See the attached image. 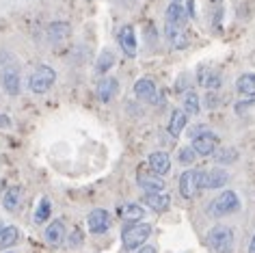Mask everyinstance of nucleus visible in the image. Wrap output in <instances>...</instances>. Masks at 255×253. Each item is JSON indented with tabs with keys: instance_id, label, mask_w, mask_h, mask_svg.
Listing matches in <instances>:
<instances>
[{
	"instance_id": "f257e3e1",
	"label": "nucleus",
	"mask_w": 255,
	"mask_h": 253,
	"mask_svg": "<svg viewBox=\"0 0 255 253\" xmlns=\"http://www.w3.org/2000/svg\"><path fill=\"white\" fill-rule=\"evenodd\" d=\"M206 243L212 253H232L234 251V230L227 225H214L208 232Z\"/></svg>"
},
{
	"instance_id": "f03ea898",
	"label": "nucleus",
	"mask_w": 255,
	"mask_h": 253,
	"mask_svg": "<svg viewBox=\"0 0 255 253\" xmlns=\"http://www.w3.org/2000/svg\"><path fill=\"white\" fill-rule=\"evenodd\" d=\"M149 236H151L149 223H132V225L124 227V232H121V243H124V249L134 251L147 243Z\"/></svg>"
},
{
	"instance_id": "7ed1b4c3",
	"label": "nucleus",
	"mask_w": 255,
	"mask_h": 253,
	"mask_svg": "<svg viewBox=\"0 0 255 253\" xmlns=\"http://www.w3.org/2000/svg\"><path fill=\"white\" fill-rule=\"evenodd\" d=\"M56 80V72L50 65H39L35 69L33 74H30L28 78V89L35 93V96H43V93H48L52 89Z\"/></svg>"
},
{
	"instance_id": "20e7f679",
	"label": "nucleus",
	"mask_w": 255,
	"mask_h": 253,
	"mask_svg": "<svg viewBox=\"0 0 255 253\" xmlns=\"http://www.w3.org/2000/svg\"><path fill=\"white\" fill-rule=\"evenodd\" d=\"M238 208H240L238 195H236L234 191H225V193H221L216 199H212L208 212L212 214V217H227V214H232V212L238 210Z\"/></svg>"
},
{
	"instance_id": "39448f33",
	"label": "nucleus",
	"mask_w": 255,
	"mask_h": 253,
	"mask_svg": "<svg viewBox=\"0 0 255 253\" xmlns=\"http://www.w3.org/2000/svg\"><path fill=\"white\" fill-rule=\"evenodd\" d=\"M197 156H212L216 149H219V136L214 132H199V134L193 136V145H190Z\"/></svg>"
},
{
	"instance_id": "423d86ee",
	"label": "nucleus",
	"mask_w": 255,
	"mask_h": 253,
	"mask_svg": "<svg viewBox=\"0 0 255 253\" xmlns=\"http://www.w3.org/2000/svg\"><path fill=\"white\" fill-rule=\"evenodd\" d=\"M87 223H89V232L95 234V236H100V234H106L111 230V214L104 208H95V210L89 212L87 217Z\"/></svg>"
},
{
	"instance_id": "0eeeda50",
	"label": "nucleus",
	"mask_w": 255,
	"mask_h": 253,
	"mask_svg": "<svg viewBox=\"0 0 255 253\" xmlns=\"http://www.w3.org/2000/svg\"><path fill=\"white\" fill-rule=\"evenodd\" d=\"M227 182H229V173L221 167L210 169V171H199L201 188H221V186H225Z\"/></svg>"
},
{
	"instance_id": "6e6552de",
	"label": "nucleus",
	"mask_w": 255,
	"mask_h": 253,
	"mask_svg": "<svg viewBox=\"0 0 255 253\" xmlns=\"http://www.w3.org/2000/svg\"><path fill=\"white\" fill-rule=\"evenodd\" d=\"M199 188H201V184H199V171H184L182 175H180V195L184 199H193L197 193H199Z\"/></svg>"
},
{
	"instance_id": "1a4fd4ad",
	"label": "nucleus",
	"mask_w": 255,
	"mask_h": 253,
	"mask_svg": "<svg viewBox=\"0 0 255 253\" xmlns=\"http://www.w3.org/2000/svg\"><path fill=\"white\" fill-rule=\"evenodd\" d=\"M164 35H167L169 43L173 46L175 50H184L188 46V35H186V26L182 24H171V22H164Z\"/></svg>"
},
{
	"instance_id": "9d476101",
	"label": "nucleus",
	"mask_w": 255,
	"mask_h": 253,
	"mask_svg": "<svg viewBox=\"0 0 255 253\" xmlns=\"http://www.w3.org/2000/svg\"><path fill=\"white\" fill-rule=\"evenodd\" d=\"M117 39H119V46H121V50H124V54L130 56V59H134L136 56V33H134V28H132L130 24L121 26Z\"/></svg>"
},
{
	"instance_id": "9b49d317",
	"label": "nucleus",
	"mask_w": 255,
	"mask_h": 253,
	"mask_svg": "<svg viewBox=\"0 0 255 253\" xmlns=\"http://www.w3.org/2000/svg\"><path fill=\"white\" fill-rule=\"evenodd\" d=\"M136 182H138V186L145 188L147 193H156V191H164V182H162V175H158L154 173L149 169V171H138L136 173Z\"/></svg>"
},
{
	"instance_id": "f8f14e48",
	"label": "nucleus",
	"mask_w": 255,
	"mask_h": 253,
	"mask_svg": "<svg viewBox=\"0 0 255 253\" xmlns=\"http://www.w3.org/2000/svg\"><path fill=\"white\" fill-rule=\"evenodd\" d=\"M134 93H136L138 100H145V102H156V96H158L156 82L151 78H147V76H145V78H138L136 85H134Z\"/></svg>"
},
{
	"instance_id": "ddd939ff",
	"label": "nucleus",
	"mask_w": 255,
	"mask_h": 253,
	"mask_svg": "<svg viewBox=\"0 0 255 253\" xmlns=\"http://www.w3.org/2000/svg\"><path fill=\"white\" fill-rule=\"evenodd\" d=\"M147 164L149 169L158 175H167L171 171V158L167 151H154V154H149L147 158Z\"/></svg>"
},
{
	"instance_id": "4468645a",
	"label": "nucleus",
	"mask_w": 255,
	"mask_h": 253,
	"mask_svg": "<svg viewBox=\"0 0 255 253\" xmlns=\"http://www.w3.org/2000/svg\"><path fill=\"white\" fill-rule=\"evenodd\" d=\"M197 82H199L201 87H206V89H219L221 87V74L216 72L214 67L203 65V67H199V72H197Z\"/></svg>"
},
{
	"instance_id": "2eb2a0df",
	"label": "nucleus",
	"mask_w": 255,
	"mask_h": 253,
	"mask_svg": "<svg viewBox=\"0 0 255 253\" xmlns=\"http://www.w3.org/2000/svg\"><path fill=\"white\" fill-rule=\"evenodd\" d=\"M145 206H149L154 212H164V210H169V206H171V197L164 191H156V193H145Z\"/></svg>"
},
{
	"instance_id": "dca6fc26",
	"label": "nucleus",
	"mask_w": 255,
	"mask_h": 253,
	"mask_svg": "<svg viewBox=\"0 0 255 253\" xmlns=\"http://www.w3.org/2000/svg\"><path fill=\"white\" fill-rule=\"evenodd\" d=\"M43 236H46V240L50 245H54V247H59L65 243V238H67V230H65V223L63 221H52L48 227H46V232H43Z\"/></svg>"
},
{
	"instance_id": "f3484780",
	"label": "nucleus",
	"mask_w": 255,
	"mask_h": 253,
	"mask_svg": "<svg viewBox=\"0 0 255 253\" xmlns=\"http://www.w3.org/2000/svg\"><path fill=\"white\" fill-rule=\"evenodd\" d=\"M119 91V82L117 78H113V76H108V78H102L100 85H98V98L102 102H111V100L117 96Z\"/></svg>"
},
{
	"instance_id": "a211bd4d",
	"label": "nucleus",
	"mask_w": 255,
	"mask_h": 253,
	"mask_svg": "<svg viewBox=\"0 0 255 253\" xmlns=\"http://www.w3.org/2000/svg\"><path fill=\"white\" fill-rule=\"evenodd\" d=\"M186 124H188V115H186V111H173L171 113V119H169V126H167V130H169V134L171 136H180L184 128H186Z\"/></svg>"
},
{
	"instance_id": "6ab92c4d",
	"label": "nucleus",
	"mask_w": 255,
	"mask_h": 253,
	"mask_svg": "<svg viewBox=\"0 0 255 253\" xmlns=\"http://www.w3.org/2000/svg\"><path fill=\"white\" fill-rule=\"evenodd\" d=\"M72 33V28H69L67 22H52L48 26V39L52 43H63Z\"/></svg>"
},
{
	"instance_id": "aec40b11",
	"label": "nucleus",
	"mask_w": 255,
	"mask_h": 253,
	"mask_svg": "<svg viewBox=\"0 0 255 253\" xmlns=\"http://www.w3.org/2000/svg\"><path fill=\"white\" fill-rule=\"evenodd\" d=\"M20 197H22V186H9V188H4L2 208L7 212L17 210V206H20Z\"/></svg>"
},
{
	"instance_id": "412c9836",
	"label": "nucleus",
	"mask_w": 255,
	"mask_h": 253,
	"mask_svg": "<svg viewBox=\"0 0 255 253\" xmlns=\"http://www.w3.org/2000/svg\"><path fill=\"white\" fill-rule=\"evenodd\" d=\"M2 87L9 96H20V74H17V69H7L2 74Z\"/></svg>"
},
{
	"instance_id": "4be33fe9",
	"label": "nucleus",
	"mask_w": 255,
	"mask_h": 253,
	"mask_svg": "<svg viewBox=\"0 0 255 253\" xmlns=\"http://www.w3.org/2000/svg\"><path fill=\"white\" fill-rule=\"evenodd\" d=\"M236 89L245 98H255V74H251V72L242 74L238 82H236Z\"/></svg>"
},
{
	"instance_id": "5701e85b",
	"label": "nucleus",
	"mask_w": 255,
	"mask_h": 253,
	"mask_svg": "<svg viewBox=\"0 0 255 253\" xmlns=\"http://www.w3.org/2000/svg\"><path fill=\"white\" fill-rule=\"evenodd\" d=\"M20 243V230L15 225H7L0 230V249H9Z\"/></svg>"
},
{
	"instance_id": "b1692460",
	"label": "nucleus",
	"mask_w": 255,
	"mask_h": 253,
	"mask_svg": "<svg viewBox=\"0 0 255 253\" xmlns=\"http://www.w3.org/2000/svg\"><path fill=\"white\" fill-rule=\"evenodd\" d=\"M186 20H188V13H186V9L182 7V2H171L167 7V22L186 26Z\"/></svg>"
},
{
	"instance_id": "393cba45",
	"label": "nucleus",
	"mask_w": 255,
	"mask_h": 253,
	"mask_svg": "<svg viewBox=\"0 0 255 253\" xmlns=\"http://www.w3.org/2000/svg\"><path fill=\"white\" fill-rule=\"evenodd\" d=\"M124 219H126L128 225L141 223V219H145V210H143L141 206H136V204H128L124 208Z\"/></svg>"
},
{
	"instance_id": "a878e982",
	"label": "nucleus",
	"mask_w": 255,
	"mask_h": 253,
	"mask_svg": "<svg viewBox=\"0 0 255 253\" xmlns=\"http://www.w3.org/2000/svg\"><path fill=\"white\" fill-rule=\"evenodd\" d=\"M184 111L186 115H199V109H201V102H199V96L195 91H186L184 93Z\"/></svg>"
},
{
	"instance_id": "bb28decb",
	"label": "nucleus",
	"mask_w": 255,
	"mask_h": 253,
	"mask_svg": "<svg viewBox=\"0 0 255 253\" xmlns=\"http://www.w3.org/2000/svg\"><path fill=\"white\" fill-rule=\"evenodd\" d=\"M113 65H115V54L111 52V50H104V52L98 56V63H95V72H98V74H106Z\"/></svg>"
},
{
	"instance_id": "cd10ccee",
	"label": "nucleus",
	"mask_w": 255,
	"mask_h": 253,
	"mask_svg": "<svg viewBox=\"0 0 255 253\" xmlns=\"http://www.w3.org/2000/svg\"><path fill=\"white\" fill-rule=\"evenodd\" d=\"M50 212H52L50 199L48 197H41L39 206H37V210H35V221H37V223H46V221L50 219Z\"/></svg>"
},
{
	"instance_id": "c85d7f7f",
	"label": "nucleus",
	"mask_w": 255,
	"mask_h": 253,
	"mask_svg": "<svg viewBox=\"0 0 255 253\" xmlns=\"http://www.w3.org/2000/svg\"><path fill=\"white\" fill-rule=\"evenodd\" d=\"M177 158H180V162H184V164H190V162H195L197 151H195L193 147H182L180 151H177Z\"/></svg>"
},
{
	"instance_id": "c756f323",
	"label": "nucleus",
	"mask_w": 255,
	"mask_h": 253,
	"mask_svg": "<svg viewBox=\"0 0 255 253\" xmlns=\"http://www.w3.org/2000/svg\"><path fill=\"white\" fill-rule=\"evenodd\" d=\"M236 158H238V154H236L234 149H225V154H216V160L219 162H229V160H236Z\"/></svg>"
},
{
	"instance_id": "7c9ffc66",
	"label": "nucleus",
	"mask_w": 255,
	"mask_h": 253,
	"mask_svg": "<svg viewBox=\"0 0 255 253\" xmlns=\"http://www.w3.org/2000/svg\"><path fill=\"white\" fill-rule=\"evenodd\" d=\"M69 245H72V247H78V245H82V232H80V230H74L72 238H69Z\"/></svg>"
},
{
	"instance_id": "2f4dec72",
	"label": "nucleus",
	"mask_w": 255,
	"mask_h": 253,
	"mask_svg": "<svg viewBox=\"0 0 255 253\" xmlns=\"http://www.w3.org/2000/svg\"><path fill=\"white\" fill-rule=\"evenodd\" d=\"M0 128H11V117L0 113Z\"/></svg>"
},
{
	"instance_id": "473e14b6",
	"label": "nucleus",
	"mask_w": 255,
	"mask_h": 253,
	"mask_svg": "<svg viewBox=\"0 0 255 253\" xmlns=\"http://www.w3.org/2000/svg\"><path fill=\"white\" fill-rule=\"evenodd\" d=\"M138 253H156V249H154V247H143Z\"/></svg>"
},
{
	"instance_id": "72a5a7b5",
	"label": "nucleus",
	"mask_w": 255,
	"mask_h": 253,
	"mask_svg": "<svg viewBox=\"0 0 255 253\" xmlns=\"http://www.w3.org/2000/svg\"><path fill=\"white\" fill-rule=\"evenodd\" d=\"M249 253H255V234H253V238H251V245H249Z\"/></svg>"
},
{
	"instance_id": "f704fd0d",
	"label": "nucleus",
	"mask_w": 255,
	"mask_h": 253,
	"mask_svg": "<svg viewBox=\"0 0 255 253\" xmlns=\"http://www.w3.org/2000/svg\"><path fill=\"white\" fill-rule=\"evenodd\" d=\"M2 188H7V184H4V182L0 180V191H2Z\"/></svg>"
},
{
	"instance_id": "c9c22d12",
	"label": "nucleus",
	"mask_w": 255,
	"mask_h": 253,
	"mask_svg": "<svg viewBox=\"0 0 255 253\" xmlns=\"http://www.w3.org/2000/svg\"><path fill=\"white\" fill-rule=\"evenodd\" d=\"M171 2H182V0H171Z\"/></svg>"
},
{
	"instance_id": "e433bc0d",
	"label": "nucleus",
	"mask_w": 255,
	"mask_h": 253,
	"mask_svg": "<svg viewBox=\"0 0 255 253\" xmlns=\"http://www.w3.org/2000/svg\"><path fill=\"white\" fill-rule=\"evenodd\" d=\"M0 230H2V225H0Z\"/></svg>"
}]
</instances>
